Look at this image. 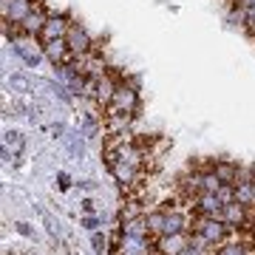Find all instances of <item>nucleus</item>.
Instances as JSON below:
<instances>
[{"label": "nucleus", "mask_w": 255, "mask_h": 255, "mask_svg": "<svg viewBox=\"0 0 255 255\" xmlns=\"http://www.w3.org/2000/svg\"><path fill=\"white\" fill-rule=\"evenodd\" d=\"M193 244V233H173V236H159L153 255H179L182 250Z\"/></svg>", "instance_id": "obj_3"}, {"label": "nucleus", "mask_w": 255, "mask_h": 255, "mask_svg": "<svg viewBox=\"0 0 255 255\" xmlns=\"http://www.w3.org/2000/svg\"><path fill=\"white\" fill-rule=\"evenodd\" d=\"M190 233H193V244L199 247H216L219 250L230 236V227L216 216H193L190 221Z\"/></svg>", "instance_id": "obj_1"}, {"label": "nucleus", "mask_w": 255, "mask_h": 255, "mask_svg": "<svg viewBox=\"0 0 255 255\" xmlns=\"http://www.w3.org/2000/svg\"><path fill=\"white\" fill-rule=\"evenodd\" d=\"M213 170H216V176H219L224 184H236L238 176H241V167L233 164L230 159H216V162H213Z\"/></svg>", "instance_id": "obj_12"}, {"label": "nucleus", "mask_w": 255, "mask_h": 255, "mask_svg": "<svg viewBox=\"0 0 255 255\" xmlns=\"http://www.w3.org/2000/svg\"><path fill=\"white\" fill-rule=\"evenodd\" d=\"M43 221H46V227H48V236L57 238V224H54V219H51L48 213H43Z\"/></svg>", "instance_id": "obj_25"}, {"label": "nucleus", "mask_w": 255, "mask_h": 255, "mask_svg": "<svg viewBox=\"0 0 255 255\" xmlns=\"http://www.w3.org/2000/svg\"><path fill=\"white\" fill-rule=\"evenodd\" d=\"M51 17L46 9H43V3H34L31 6V11H28L26 17H23V31H26V37H40V31H43V26H46V20Z\"/></svg>", "instance_id": "obj_9"}, {"label": "nucleus", "mask_w": 255, "mask_h": 255, "mask_svg": "<svg viewBox=\"0 0 255 255\" xmlns=\"http://www.w3.org/2000/svg\"><path fill=\"white\" fill-rule=\"evenodd\" d=\"M82 210H85V213L91 216V213H94V210H97V207H94V201H91V199H85V201H82Z\"/></svg>", "instance_id": "obj_29"}, {"label": "nucleus", "mask_w": 255, "mask_h": 255, "mask_svg": "<svg viewBox=\"0 0 255 255\" xmlns=\"http://www.w3.org/2000/svg\"><path fill=\"white\" fill-rule=\"evenodd\" d=\"M250 176H253V182H255V164H253V167H250Z\"/></svg>", "instance_id": "obj_32"}, {"label": "nucleus", "mask_w": 255, "mask_h": 255, "mask_svg": "<svg viewBox=\"0 0 255 255\" xmlns=\"http://www.w3.org/2000/svg\"><path fill=\"white\" fill-rule=\"evenodd\" d=\"M14 51H17V57H20L26 65H31V68H37V63L46 57V54H43V46H40V48H37V46L31 48L28 43H23V40H17V43H14Z\"/></svg>", "instance_id": "obj_14"}, {"label": "nucleus", "mask_w": 255, "mask_h": 255, "mask_svg": "<svg viewBox=\"0 0 255 255\" xmlns=\"http://www.w3.org/2000/svg\"><path fill=\"white\" fill-rule=\"evenodd\" d=\"M6 85H9L11 91H17V94H28L31 88H34V80L26 77V74H11L9 80H6Z\"/></svg>", "instance_id": "obj_17"}, {"label": "nucleus", "mask_w": 255, "mask_h": 255, "mask_svg": "<svg viewBox=\"0 0 255 255\" xmlns=\"http://www.w3.org/2000/svg\"><path fill=\"white\" fill-rule=\"evenodd\" d=\"M3 145H9L14 153H23L26 139H23V133H20V130H6V133H3Z\"/></svg>", "instance_id": "obj_20"}, {"label": "nucleus", "mask_w": 255, "mask_h": 255, "mask_svg": "<svg viewBox=\"0 0 255 255\" xmlns=\"http://www.w3.org/2000/svg\"><path fill=\"white\" fill-rule=\"evenodd\" d=\"M43 54H46V60L54 68H63V65H71L74 63V51L68 48V43L65 40H51V43H43Z\"/></svg>", "instance_id": "obj_4"}, {"label": "nucleus", "mask_w": 255, "mask_h": 255, "mask_svg": "<svg viewBox=\"0 0 255 255\" xmlns=\"http://www.w3.org/2000/svg\"><path fill=\"white\" fill-rule=\"evenodd\" d=\"M111 108L136 114V111H139V94H136V88H133V85H125V82H119L117 94H114V100H111Z\"/></svg>", "instance_id": "obj_6"}, {"label": "nucleus", "mask_w": 255, "mask_h": 255, "mask_svg": "<svg viewBox=\"0 0 255 255\" xmlns=\"http://www.w3.org/2000/svg\"><path fill=\"white\" fill-rule=\"evenodd\" d=\"M65 133V125H54V136H63Z\"/></svg>", "instance_id": "obj_31"}, {"label": "nucleus", "mask_w": 255, "mask_h": 255, "mask_svg": "<svg viewBox=\"0 0 255 255\" xmlns=\"http://www.w3.org/2000/svg\"><path fill=\"white\" fill-rule=\"evenodd\" d=\"M57 182H60V187H63V190H68V173H57Z\"/></svg>", "instance_id": "obj_28"}, {"label": "nucleus", "mask_w": 255, "mask_h": 255, "mask_svg": "<svg viewBox=\"0 0 255 255\" xmlns=\"http://www.w3.org/2000/svg\"><path fill=\"white\" fill-rule=\"evenodd\" d=\"M68 28H71V23H68V20H65L63 14H51V17L46 20L43 31H40V43H51V40H65Z\"/></svg>", "instance_id": "obj_10"}, {"label": "nucleus", "mask_w": 255, "mask_h": 255, "mask_svg": "<svg viewBox=\"0 0 255 255\" xmlns=\"http://www.w3.org/2000/svg\"><path fill=\"white\" fill-rule=\"evenodd\" d=\"M219 199H221V204H233V201H236V184H221Z\"/></svg>", "instance_id": "obj_21"}, {"label": "nucleus", "mask_w": 255, "mask_h": 255, "mask_svg": "<svg viewBox=\"0 0 255 255\" xmlns=\"http://www.w3.org/2000/svg\"><path fill=\"white\" fill-rule=\"evenodd\" d=\"M82 227L97 230V227H100V219H94V216H88V219H82Z\"/></svg>", "instance_id": "obj_27"}, {"label": "nucleus", "mask_w": 255, "mask_h": 255, "mask_svg": "<svg viewBox=\"0 0 255 255\" xmlns=\"http://www.w3.org/2000/svg\"><path fill=\"white\" fill-rule=\"evenodd\" d=\"M108 170L114 173V179H117L125 190H130V187H136V184H142L139 182V167H133V164H125V162H114V164H108Z\"/></svg>", "instance_id": "obj_11"}, {"label": "nucleus", "mask_w": 255, "mask_h": 255, "mask_svg": "<svg viewBox=\"0 0 255 255\" xmlns=\"http://www.w3.org/2000/svg\"><path fill=\"white\" fill-rule=\"evenodd\" d=\"M65 43H68V48H71L74 54H88V51H94L91 34H88V31H85L80 23H71L68 34H65Z\"/></svg>", "instance_id": "obj_8"}, {"label": "nucleus", "mask_w": 255, "mask_h": 255, "mask_svg": "<svg viewBox=\"0 0 255 255\" xmlns=\"http://www.w3.org/2000/svg\"><path fill=\"white\" fill-rule=\"evenodd\" d=\"M147 230H150V236H164V219H167V213L164 210H153V213H147Z\"/></svg>", "instance_id": "obj_16"}, {"label": "nucleus", "mask_w": 255, "mask_h": 255, "mask_svg": "<svg viewBox=\"0 0 255 255\" xmlns=\"http://www.w3.org/2000/svg\"><path fill=\"white\" fill-rule=\"evenodd\" d=\"M51 88H54V94L60 97L63 102H71V94H68V85H63V82H51Z\"/></svg>", "instance_id": "obj_22"}, {"label": "nucleus", "mask_w": 255, "mask_h": 255, "mask_svg": "<svg viewBox=\"0 0 255 255\" xmlns=\"http://www.w3.org/2000/svg\"><path fill=\"white\" fill-rule=\"evenodd\" d=\"M156 253V244L150 238H136V236H125L119 238L117 244V255H153Z\"/></svg>", "instance_id": "obj_5"}, {"label": "nucleus", "mask_w": 255, "mask_h": 255, "mask_svg": "<svg viewBox=\"0 0 255 255\" xmlns=\"http://www.w3.org/2000/svg\"><path fill=\"white\" fill-rule=\"evenodd\" d=\"M80 187H82V190H94L97 184H94V182H80Z\"/></svg>", "instance_id": "obj_30"}, {"label": "nucleus", "mask_w": 255, "mask_h": 255, "mask_svg": "<svg viewBox=\"0 0 255 255\" xmlns=\"http://www.w3.org/2000/svg\"><path fill=\"white\" fill-rule=\"evenodd\" d=\"M91 247H94V253H97V255L105 253V238H102L97 230H94V236H91Z\"/></svg>", "instance_id": "obj_23"}, {"label": "nucleus", "mask_w": 255, "mask_h": 255, "mask_svg": "<svg viewBox=\"0 0 255 255\" xmlns=\"http://www.w3.org/2000/svg\"><path fill=\"white\" fill-rule=\"evenodd\" d=\"M250 210L247 204H241V201H233V204H224V210H221V221L230 227V233L233 230H250L253 224H250Z\"/></svg>", "instance_id": "obj_2"}, {"label": "nucleus", "mask_w": 255, "mask_h": 255, "mask_svg": "<svg viewBox=\"0 0 255 255\" xmlns=\"http://www.w3.org/2000/svg\"><path fill=\"white\" fill-rule=\"evenodd\" d=\"M190 210L196 213V216H216V219H221L224 204H221L219 193H199V196L193 199Z\"/></svg>", "instance_id": "obj_7"}, {"label": "nucleus", "mask_w": 255, "mask_h": 255, "mask_svg": "<svg viewBox=\"0 0 255 255\" xmlns=\"http://www.w3.org/2000/svg\"><path fill=\"white\" fill-rule=\"evenodd\" d=\"M244 23H247V28L255 34V6H247L244 9Z\"/></svg>", "instance_id": "obj_24"}, {"label": "nucleus", "mask_w": 255, "mask_h": 255, "mask_svg": "<svg viewBox=\"0 0 255 255\" xmlns=\"http://www.w3.org/2000/svg\"><path fill=\"white\" fill-rule=\"evenodd\" d=\"M122 233H125V236H136V238H150L147 219H145V216H136V219H125V221H122Z\"/></svg>", "instance_id": "obj_15"}, {"label": "nucleus", "mask_w": 255, "mask_h": 255, "mask_svg": "<svg viewBox=\"0 0 255 255\" xmlns=\"http://www.w3.org/2000/svg\"><path fill=\"white\" fill-rule=\"evenodd\" d=\"M17 233H20V236H26V238H31V236H34V230H31V224H26V221H20V224H17Z\"/></svg>", "instance_id": "obj_26"}, {"label": "nucleus", "mask_w": 255, "mask_h": 255, "mask_svg": "<svg viewBox=\"0 0 255 255\" xmlns=\"http://www.w3.org/2000/svg\"><path fill=\"white\" fill-rule=\"evenodd\" d=\"M80 136H82V133H77V130H71L68 136H63L74 159H82V156H85V145H82V139H80Z\"/></svg>", "instance_id": "obj_19"}, {"label": "nucleus", "mask_w": 255, "mask_h": 255, "mask_svg": "<svg viewBox=\"0 0 255 255\" xmlns=\"http://www.w3.org/2000/svg\"><path fill=\"white\" fill-rule=\"evenodd\" d=\"M219 255H247V250L238 241V236H227V241L219 247Z\"/></svg>", "instance_id": "obj_18"}, {"label": "nucleus", "mask_w": 255, "mask_h": 255, "mask_svg": "<svg viewBox=\"0 0 255 255\" xmlns=\"http://www.w3.org/2000/svg\"><path fill=\"white\" fill-rule=\"evenodd\" d=\"M117 85H119V82L114 80L111 74H102V77H100V85H97V102L108 108L111 100H114V94H117Z\"/></svg>", "instance_id": "obj_13"}]
</instances>
